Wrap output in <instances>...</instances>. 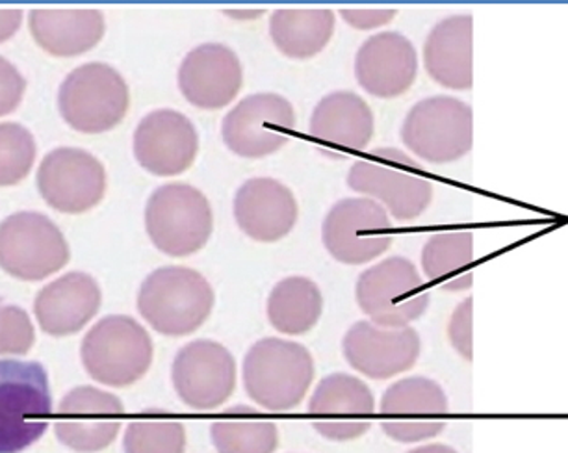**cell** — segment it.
<instances>
[{
	"instance_id": "obj_1",
	"label": "cell",
	"mask_w": 568,
	"mask_h": 453,
	"mask_svg": "<svg viewBox=\"0 0 568 453\" xmlns=\"http://www.w3.org/2000/svg\"><path fill=\"white\" fill-rule=\"evenodd\" d=\"M316 378L314 358L294 340L267 336L247 350L242 381L251 402L270 413H288L302 405Z\"/></svg>"
},
{
	"instance_id": "obj_2",
	"label": "cell",
	"mask_w": 568,
	"mask_h": 453,
	"mask_svg": "<svg viewBox=\"0 0 568 453\" xmlns=\"http://www.w3.org/2000/svg\"><path fill=\"white\" fill-rule=\"evenodd\" d=\"M216 292L194 268L164 266L154 270L138 292V311L164 336H186L211 320Z\"/></svg>"
},
{
	"instance_id": "obj_3",
	"label": "cell",
	"mask_w": 568,
	"mask_h": 453,
	"mask_svg": "<svg viewBox=\"0 0 568 453\" xmlns=\"http://www.w3.org/2000/svg\"><path fill=\"white\" fill-rule=\"evenodd\" d=\"M418 160L396 148H377L357 160L347 173V187L374 199L399 223L420 218L433 203L435 188Z\"/></svg>"
},
{
	"instance_id": "obj_4",
	"label": "cell",
	"mask_w": 568,
	"mask_h": 453,
	"mask_svg": "<svg viewBox=\"0 0 568 453\" xmlns=\"http://www.w3.org/2000/svg\"><path fill=\"white\" fill-rule=\"evenodd\" d=\"M51 416L45 369L36 361H0V453H21L40 441Z\"/></svg>"
},
{
	"instance_id": "obj_5",
	"label": "cell",
	"mask_w": 568,
	"mask_h": 453,
	"mask_svg": "<svg viewBox=\"0 0 568 453\" xmlns=\"http://www.w3.org/2000/svg\"><path fill=\"white\" fill-rule=\"evenodd\" d=\"M80 358L91 380L123 389L148 374L154 358L153 340L134 318L112 314L88 331Z\"/></svg>"
},
{
	"instance_id": "obj_6",
	"label": "cell",
	"mask_w": 568,
	"mask_h": 453,
	"mask_svg": "<svg viewBox=\"0 0 568 453\" xmlns=\"http://www.w3.org/2000/svg\"><path fill=\"white\" fill-rule=\"evenodd\" d=\"M145 229L154 248L165 255H195L209 244L214 231L211 201L186 182L164 184L149 198Z\"/></svg>"
},
{
	"instance_id": "obj_7",
	"label": "cell",
	"mask_w": 568,
	"mask_h": 453,
	"mask_svg": "<svg viewBox=\"0 0 568 453\" xmlns=\"http://www.w3.org/2000/svg\"><path fill=\"white\" fill-rule=\"evenodd\" d=\"M355 300L369 322L379 328H410L432 303V292L415 262L407 256H388L361 273Z\"/></svg>"
},
{
	"instance_id": "obj_8",
	"label": "cell",
	"mask_w": 568,
	"mask_h": 453,
	"mask_svg": "<svg viewBox=\"0 0 568 453\" xmlns=\"http://www.w3.org/2000/svg\"><path fill=\"white\" fill-rule=\"evenodd\" d=\"M399 137L424 162L452 164L471 151L474 112L457 97H426L407 112Z\"/></svg>"
},
{
	"instance_id": "obj_9",
	"label": "cell",
	"mask_w": 568,
	"mask_h": 453,
	"mask_svg": "<svg viewBox=\"0 0 568 453\" xmlns=\"http://www.w3.org/2000/svg\"><path fill=\"white\" fill-rule=\"evenodd\" d=\"M58 107L74 131L101 134L125 120L131 91L120 71L109 63H84L63 80Z\"/></svg>"
},
{
	"instance_id": "obj_10",
	"label": "cell",
	"mask_w": 568,
	"mask_h": 453,
	"mask_svg": "<svg viewBox=\"0 0 568 453\" xmlns=\"http://www.w3.org/2000/svg\"><path fill=\"white\" fill-rule=\"evenodd\" d=\"M393 218L369 198L336 201L322 223L325 250L335 261L361 266L379 259L393 248Z\"/></svg>"
},
{
	"instance_id": "obj_11",
	"label": "cell",
	"mask_w": 568,
	"mask_h": 453,
	"mask_svg": "<svg viewBox=\"0 0 568 453\" xmlns=\"http://www.w3.org/2000/svg\"><path fill=\"white\" fill-rule=\"evenodd\" d=\"M296 110L286 97L262 91L242 99L223 118L222 138L240 159H266L291 142Z\"/></svg>"
},
{
	"instance_id": "obj_12",
	"label": "cell",
	"mask_w": 568,
	"mask_h": 453,
	"mask_svg": "<svg viewBox=\"0 0 568 453\" xmlns=\"http://www.w3.org/2000/svg\"><path fill=\"white\" fill-rule=\"evenodd\" d=\"M68 240L47 215L18 212L0 223V268L21 281H41L69 262Z\"/></svg>"
},
{
	"instance_id": "obj_13",
	"label": "cell",
	"mask_w": 568,
	"mask_h": 453,
	"mask_svg": "<svg viewBox=\"0 0 568 453\" xmlns=\"http://www.w3.org/2000/svg\"><path fill=\"white\" fill-rule=\"evenodd\" d=\"M171 381L186 407L209 413L223 407L233 396L239 364L233 353L216 340H194L176 353Z\"/></svg>"
},
{
	"instance_id": "obj_14",
	"label": "cell",
	"mask_w": 568,
	"mask_h": 453,
	"mask_svg": "<svg viewBox=\"0 0 568 453\" xmlns=\"http://www.w3.org/2000/svg\"><path fill=\"white\" fill-rule=\"evenodd\" d=\"M448 411V396L443 386L424 375H413L396 381L383 392L379 424L388 439L418 444L446 430Z\"/></svg>"
},
{
	"instance_id": "obj_15",
	"label": "cell",
	"mask_w": 568,
	"mask_h": 453,
	"mask_svg": "<svg viewBox=\"0 0 568 453\" xmlns=\"http://www.w3.org/2000/svg\"><path fill=\"white\" fill-rule=\"evenodd\" d=\"M38 188L47 204L63 214H84L106 193L103 162L84 149L58 148L38 171Z\"/></svg>"
},
{
	"instance_id": "obj_16",
	"label": "cell",
	"mask_w": 568,
	"mask_h": 453,
	"mask_svg": "<svg viewBox=\"0 0 568 453\" xmlns=\"http://www.w3.org/2000/svg\"><path fill=\"white\" fill-rule=\"evenodd\" d=\"M375 396L357 375L335 372L320 381L307 413L320 435L333 442H349L366 433L375 419Z\"/></svg>"
},
{
	"instance_id": "obj_17",
	"label": "cell",
	"mask_w": 568,
	"mask_h": 453,
	"mask_svg": "<svg viewBox=\"0 0 568 453\" xmlns=\"http://www.w3.org/2000/svg\"><path fill=\"white\" fill-rule=\"evenodd\" d=\"M123 419L120 397L95 386H77L60 403L54 427L60 442L74 452L98 453L118 439Z\"/></svg>"
},
{
	"instance_id": "obj_18",
	"label": "cell",
	"mask_w": 568,
	"mask_h": 453,
	"mask_svg": "<svg viewBox=\"0 0 568 453\" xmlns=\"http://www.w3.org/2000/svg\"><path fill=\"white\" fill-rule=\"evenodd\" d=\"M347 364L368 380H393L405 374L420 359L422 339L415 328H379L361 320L347 329L342 340Z\"/></svg>"
},
{
	"instance_id": "obj_19",
	"label": "cell",
	"mask_w": 568,
	"mask_h": 453,
	"mask_svg": "<svg viewBox=\"0 0 568 453\" xmlns=\"http://www.w3.org/2000/svg\"><path fill=\"white\" fill-rule=\"evenodd\" d=\"M200 154V132L184 113L162 108L148 113L134 132V157L156 177L181 175Z\"/></svg>"
},
{
	"instance_id": "obj_20",
	"label": "cell",
	"mask_w": 568,
	"mask_h": 453,
	"mask_svg": "<svg viewBox=\"0 0 568 453\" xmlns=\"http://www.w3.org/2000/svg\"><path fill=\"white\" fill-rule=\"evenodd\" d=\"M179 90L192 107L222 110L244 88L239 54L223 43H203L187 52L179 68Z\"/></svg>"
},
{
	"instance_id": "obj_21",
	"label": "cell",
	"mask_w": 568,
	"mask_h": 453,
	"mask_svg": "<svg viewBox=\"0 0 568 453\" xmlns=\"http://www.w3.org/2000/svg\"><path fill=\"white\" fill-rule=\"evenodd\" d=\"M233 212L240 231L261 244L286 239L300 220L296 195L272 177L245 181L234 193Z\"/></svg>"
},
{
	"instance_id": "obj_22",
	"label": "cell",
	"mask_w": 568,
	"mask_h": 453,
	"mask_svg": "<svg viewBox=\"0 0 568 453\" xmlns=\"http://www.w3.org/2000/svg\"><path fill=\"white\" fill-rule=\"evenodd\" d=\"M418 77V52L399 32H379L364 41L355 54V79L377 99H396L413 88Z\"/></svg>"
},
{
	"instance_id": "obj_23",
	"label": "cell",
	"mask_w": 568,
	"mask_h": 453,
	"mask_svg": "<svg viewBox=\"0 0 568 453\" xmlns=\"http://www.w3.org/2000/svg\"><path fill=\"white\" fill-rule=\"evenodd\" d=\"M308 134L325 153L346 159L347 153H361L374 140V112L355 91H333L314 107Z\"/></svg>"
},
{
	"instance_id": "obj_24",
	"label": "cell",
	"mask_w": 568,
	"mask_h": 453,
	"mask_svg": "<svg viewBox=\"0 0 568 453\" xmlns=\"http://www.w3.org/2000/svg\"><path fill=\"white\" fill-rule=\"evenodd\" d=\"M424 68L446 90L468 91L474 85V18L457 13L438 21L422 49Z\"/></svg>"
},
{
	"instance_id": "obj_25",
	"label": "cell",
	"mask_w": 568,
	"mask_h": 453,
	"mask_svg": "<svg viewBox=\"0 0 568 453\" xmlns=\"http://www.w3.org/2000/svg\"><path fill=\"white\" fill-rule=\"evenodd\" d=\"M103 303V292L98 281L82 272L47 284L36 295L34 312L40 328L52 336L79 333L95 318Z\"/></svg>"
},
{
	"instance_id": "obj_26",
	"label": "cell",
	"mask_w": 568,
	"mask_h": 453,
	"mask_svg": "<svg viewBox=\"0 0 568 453\" xmlns=\"http://www.w3.org/2000/svg\"><path fill=\"white\" fill-rule=\"evenodd\" d=\"M30 30L52 57H79L103 40L106 23L99 10H34Z\"/></svg>"
},
{
	"instance_id": "obj_27",
	"label": "cell",
	"mask_w": 568,
	"mask_h": 453,
	"mask_svg": "<svg viewBox=\"0 0 568 453\" xmlns=\"http://www.w3.org/2000/svg\"><path fill=\"white\" fill-rule=\"evenodd\" d=\"M324 295L313 279L291 275L278 281L267 295V322L277 333L302 336L318 325Z\"/></svg>"
},
{
	"instance_id": "obj_28",
	"label": "cell",
	"mask_w": 568,
	"mask_h": 453,
	"mask_svg": "<svg viewBox=\"0 0 568 453\" xmlns=\"http://www.w3.org/2000/svg\"><path fill=\"white\" fill-rule=\"evenodd\" d=\"M335 27L333 10H275L270 18V38L284 57L308 60L329 46Z\"/></svg>"
},
{
	"instance_id": "obj_29",
	"label": "cell",
	"mask_w": 568,
	"mask_h": 453,
	"mask_svg": "<svg viewBox=\"0 0 568 453\" xmlns=\"http://www.w3.org/2000/svg\"><path fill=\"white\" fill-rule=\"evenodd\" d=\"M474 234L437 233L422 250V272L444 292H465L474 284Z\"/></svg>"
},
{
	"instance_id": "obj_30",
	"label": "cell",
	"mask_w": 568,
	"mask_h": 453,
	"mask_svg": "<svg viewBox=\"0 0 568 453\" xmlns=\"http://www.w3.org/2000/svg\"><path fill=\"white\" fill-rule=\"evenodd\" d=\"M211 441L217 453H273L278 446L275 422L250 405H234L214 420Z\"/></svg>"
},
{
	"instance_id": "obj_31",
	"label": "cell",
	"mask_w": 568,
	"mask_h": 453,
	"mask_svg": "<svg viewBox=\"0 0 568 453\" xmlns=\"http://www.w3.org/2000/svg\"><path fill=\"white\" fill-rule=\"evenodd\" d=\"M123 447L125 453H184L186 427L160 411L140 414L126 425Z\"/></svg>"
},
{
	"instance_id": "obj_32",
	"label": "cell",
	"mask_w": 568,
	"mask_h": 453,
	"mask_svg": "<svg viewBox=\"0 0 568 453\" xmlns=\"http://www.w3.org/2000/svg\"><path fill=\"white\" fill-rule=\"evenodd\" d=\"M36 160L34 137L19 123H0V187L23 181Z\"/></svg>"
},
{
	"instance_id": "obj_33",
	"label": "cell",
	"mask_w": 568,
	"mask_h": 453,
	"mask_svg": "<svg viewBox=\"0 0 568 453\" xmlns=\"http://www.w3.org/2000/svg\"><path fill=\"white\" fill-rule=\"evenodd\" d=\"M34 336V325L23 309L0 305V355H27Z\"/></svg>"
},
{
	"instance_id": "obj_34",
	"label": "cell",
	"mask_w": 568,
	"mask_h": 453,
	"mask_svg": "<svg viewBox=\"0 0 568 453\" xmlns=\"http://www.w3.org/2000/svg\"><path fill=\"white\" fill-rule=\"evenodd\" d=\"M449 344L460 358L471 363L474 359V300L466 298L455 306L448 322Z\"/></svg>"
},
{
	"instance_id": "obj_35",
	"label": "cell",
	"mask_w": 568,
	"mask_h": 453,
	"mask_svg": "<svg viewBox=\"0 0 568 453\" xmlns=\"http://www.w3.org/2000/svg\"><path fill=\"white\" fill-rule=\"evenodd\" d=\"M24 88L23 74L7 58L0 57V115H7L19 107Z\"/></svg>"
},
{
	"instance_id": "obj_36",
	"label": "cell",
	"mask_w": 568,
	"mask_h": 453,
	"mask_svg": "<svg viewBox=\"0 0 568 453\" xmlns=\"http://www.w3.org/2000/svg\"><path fill=\"white\" fill-rule=\"evenodd\" d=\"M396 16V10H341V18L357 30L382 29L393 23Z\"/></svg>"
},
{
	"instance_id": "obj_37",
	"label": "cell",
	"mask_w": 568,
	"mask_h": 453,
	"mask_svg": "<svg viewBox=\"0 0 568 453\" xmlns=\"http://www.w3.org/2000/svg\"><path fill=\"white\" fill-rule=\"evenodd\" d=\"M23 21L21 10H0V43L10 40Z\"/></svg>"
},
{
	"instance_id": "obj_38",
	"label": "cell",
	"mask_w": 568,
	"mask_h": 453,
	"mask_svg": "<svg viewBox=\"0 0 568 453\" xmlns=\"http://www.w3.org/2000/svg\"><path fill=\"white\" fill-rule=\"evenodd\" d=\"M264 13H266L264 10H227V12H223V16L234 19L236 23H250V21L262 18Z\"/></svg>"
},
{
	"instance_id": "obj_39",
	"label": "cell",
	"mask_w": 568,
	"mask_h": 453,
	"mask_svg": "<svg viewBox=\"0 0 568 453\" xmlns=\"http://www.w3.org/2000/svg\"><path fill=\"white\" fill-rule=\"evenodd\" d=\"M407 453H459L455 447L448 444H440V442H432V444H424V446L413 447Z\"/></svg>"
}]
</instances>
